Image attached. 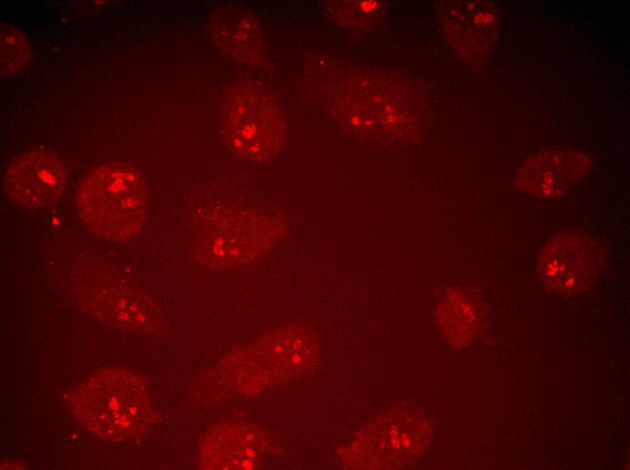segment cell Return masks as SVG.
<instances>
[{
  "label": "cell",
  "mask_w": 630,
  "mask_h": 470,
  "mask_svg": "<svg viewBox=\"0 0 630 470\" xmlns=\"http://www.w3.org/2000/svg\"><path fill=\"white\" fill-rule=\"evenodd\" d=\"M76 201L83 224L110 241L134 238L148 216L147 183L137 168L124 162L95 166L80 183Z\"/></svg>",
  "instance_id": "6da1fadb"
},
{
  "label": "cell",
  "mask_w": 630,
  "mask_h": 470,
  "mask_svg": "<svg viewBox=\"0 0 630 470\" xmlns=\"http://www.w3.org/2000/svg\"><path fill=\"white\" fill-rule=\"evenodd\" d=\"M72 409L83 428L110 442L143 435L155 417L143 381L115 369L82 381L74 391Z\"/></svg>",
  "instance_id": "7a4b0ae2"
},
{
  "label": "cell",
  "mask_w": 630,
  "mask_h": 470,
  "mask_svg": "<svg viewBox=\"0 0 630 470\" xmlns=\"http://www.w3.org/2000/svg\"><path fill=\"white\" fill-rule=\"evenodd\" d=\"M431 437V427L422 416L398 408L369 423L339 451L340 458L352 468L402 467L422 456Z\"/></svg>",
  "instance_id": "3957f363"
},
{
  "label": "cell",
  "mask_w": 630,
  "mask_h": 470,
  "mask_svg": "<svg viewBox=\"0 0 630 470\" xmlns=\"http://www.w3.org/2000/svg\"><path fill=\"white\" fill-rule=\"evenodd\" d=\"M224 136L239 156L261 163L272 158L283 144V127L268 95L250 86L235 88L223 106Z\"/></svg>",
  "instance_id": "277c9868"
},
{
  "label": "cell",
  "mask_w": 630,
  "mask_h": 470,
  "mask_svg": "<svg viewBox=\"0 0 630 470\" xmlns=\"http://www.w3.org/2000/svg\"><path fill=\"white\" fill-rule=\"evenodd\" d=\"M602 258V248L591 236L576 230L562 231L542 247L537 272L550 292L574 296L592 286Z\"/></svg>",
  "instance_id": "5b68a950"
},
{
  "label": "cell",
  "mask_w": 630,
  "mask_h": 470,
  "mask_svg": "<svg viewBox=\"0 0 630 470\" xmlns=\"http://www.w3.org/2000/svg\"><path fill=\"white\" fill-rule=\"evenodd\" d=\"M69 170L63 159L46 148L15 157L4 174L8 198L20 207L37 211L55 204L65 190Z\"/></svg>",
  "instance_id": "8992f818"
},
{
  "label": "cell",
  "mask_w": 630,
  "mask_h": 470,
  "mask_svg": "<svg viewBox=\"0 0 630 470\" xmlns=\"http://www.w3.org/2000/svg\"><path fill=\"white\" fill-rule=\"evenodd\" d=\"M208 235V258L216 265L231 267L250 261L270 249L282 234L278 221L237 219L213 221Z\"/></svg>",
  "instance_id": "52a82bcc"
},
{
  "label": "cell",
  "mask_w": 630,
  "mask_h": 470,
  "mask_svg": "<svg viewBox=\"0 0 630 470\" xmlns=\"http://www.w3.org/2000/svg\"><path fill=\"white\" fill-rule=\"evenodd\" d=\"M91 309L102 320L126 331H148L160 322L155 303L123 281L98 278L88 293Z\"/></svg>",
  "instance_id": "ba28073f"
},
{
  "label": "cell",
  "mask_w": 630,
  "mask_h": 470,
  "mask_svg": "<svg viewBox=\"0 0 630 470\" xmlns=\"http://www.w3.org/2000/svg\"><path fill=\"white\" fill-rule=\"evenodd\" d=\"M591 165V159L580 152H543L522 163L515 175V184L535 198H554L584 178Z\"/></svg>",
  "instance_id": "9c48e42d"
},
{
  "label": "cell",
  "mask_w": 630,
  "mask_h": 470,
  "mask_svg": "<svg viewBox=\"0 0 630 470\" xmlns=\"http://www.w3.org/2000/svg\"><path fill=\"white\" fill-rule=\"evenodd\" d=\"M262 343L269 353V369L277 381H288L301 375L318 351L316 333L304 325L282 329Z\"/></svg>",
  "instance_id": "30bf717a"
},
{
  "label": "cell",
  "mask_w": 630,
  "mask_h": 470,
  "mask_svg": "<svg viewBox=\"0 0 630 470\" xmlns=\"http://www.w3.org/2000/svg\"><path fill=\"white\" fill-rule=\"evenodd\" d=\"M482 315L479 302L461 287L448 288L439 300L435 324L441 335L453 347L469 344L482 328Z\"/></svg>",
  "instance_id": "8fae6325"
},
{
  "label": "cell",
  "mask_w": 630,
  "mask_h": 470,
  "mask_svg": "<svg viewBox=\"0 0 630 470\" xmlns=\"http://www.w3.org/2000/svg\"><path fill=\"white\" fill-rule=\"evenodd\" d=\"M220 429L207 437L201 451L207 468L240 469L253 468L256 465L262 445L259 437L246 428H233L231 441L228 428Z\"/></svg>",
  "instance_id": "7c38bea8"
},
{
  "label": "cell",
  "mask_w": 630,
  "mask_h": 470,
  "mask_svg": "<svg viewBox=\"0 0 630 470\" xmlns=\"http://www.w3.org/2000/svg\"><path fill=\"white\" fill-rule=\"evenodd\" d=\"M0 50L2 77H14L27 67L32 54L31 47L18 29L6 24L1 25Z\"/></svg>",
  "instance_id": "4fadbf2b"
},
{
  "label": "cell",
  "mask_w": 630,
  "mask_h": 470,
  "mask_svg": "<svg viewBox=\"0 0 630 470\" xmlns=\"http://www.w3.org/2000/svg\"><path fill=\"white\" fill-rule=\"evenodd\" d=\"M377 4L375 1H365L360 4V8L364 12H370L376 7Z\"/></svg>",
  "instance_id": "5bb4252c"
}]
</instances>
